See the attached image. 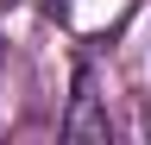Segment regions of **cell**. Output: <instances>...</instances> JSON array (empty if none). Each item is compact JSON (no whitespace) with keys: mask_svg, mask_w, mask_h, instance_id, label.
I'll return each instance as SVG.
<instances>
[{"mask_svg":"<svg viewBox=\"0 0 151 145\" xmlns=\"http://www.w3.org/2000/svg\"><path fill=\"white\" fill-rule=\"evenodd\" d=\"M63 139H88V145H107L113 139V126L101 114V95H94V69L82 63L76 69V101H69V114H63Z\"/></svg>","mask_w":151,"mask_h":145,"instance_id":"1","label":"cell"},{"mask_svg":"<svg viewBox=\"0 0 151 145\" xmlns=\"http://www.w3.org/2000/svg\"><path fill=\"white\" fill-rule=\"evenodd\" d=\"M145 133H151V101H145Z\"/></svg>","mask_w":151,"mask_h":145,"instance_id":"2","label":"cell"}]
</instances>
